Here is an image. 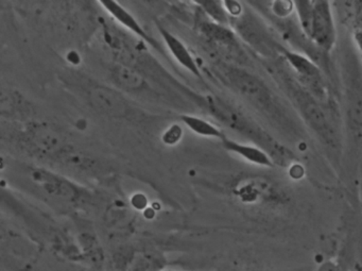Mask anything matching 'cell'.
Instances as JSON below:
<instances>
[{
  "label": "cell",
  "instance_id": "2e32d148",
  "mask_svg": "<svg viewBox=\"0 0 362 271\" xmlns=\"http://www.w3.org/2000/svg\"><path fill=\"white\" fill-rule=\"evenodd\" d=\"M356 69H353V75L347 79V101L351 120L356 125L362 126V81L355 76Z\"/></svg>",
  "mask_w": 362,
  "mask_h": 271
},
{
  "label": "cell",
  "instance_id": "30bf717a",
  "mask_svg": "<svg viewBox=\"0 0 362 271\" xmlns=\"http://www.w3.org/2000/svg\"><path fill=\"white\" fill-rule=\"evenodd\" d=\"M221 143L226 151L239 156L251 164L260 167L274 166V160L271 154L257 144L240 143L228 137H226Z\"/></svg>",
  "mask_w": 362,
  "mask_h": 271
},
{
  "label": "cell",
  "instance_id": "8fae6325",
  "mask_svg": "<svg viewBox=\"0 0 362 271\" xmlns=\"http://www.w3.org/2000/svg\"><path fill=\"white\" fill-rule=\"evenodd\" d=\"M100 5L122 27L134 33L139 39L143 40L144 42L149 44L152 47L160 50V45H158V42L151 35H148L147 31L137 22L136 18L130 12L127 11L124 7H122L119 4L116 3V1H112V0H103V1H100Z\"/></svg>",
  "mask_w": 362,
  "mask_h": 271
},
{
  "label": "cell",
  "instance_id": "5bb4252c",
  "mask_svg": "<svg viewBox=\"0 0 362 271\" xmlns=\"http://www.w3.org/2000/svg\"><path fill=\"white\" fill-rule=\"evenodd\" d=\"M198 25L199 30L207 41L215 44L218 47L226 48V50L237 48L234 33L228 30V27L216 24L211 21H201Z\"/></svg>",
  "mask_w": 362,
  "mask_h": 271
},
{
  "label": "cell",
  "instance_id": "52a82bcc",
  "mask_svg": "<svg viewBox=\"0 0 362 271\" xmlns=\"http://www.w3.org/2000/svg\"><path fill=\"white\" fill-rule=\"evenodd\" d=\"M285 57L290 67L296 71L298 77L300 78L303 88H306L319 101L328 98L326 86L320 69L309 59L291 52H286Z\"/></svg>",
  "mask_w": 362,
  "mask_h": 271
},
{
  "label": "cell",
  "instance_id": "ba28073f",
  "mask_svg": "<svg viewBox=\"0 0 362 271\" xmlns=\"http://www.w3.org/2000/svg\"><path fill=\"white\" fill-rule=\"evenodd\" d=\"M111 79L116 88L130 94H145L151 92L146 78L133 67L115 64L111 69Z\"/></svg>",
  "mask_w": 362,
  "mask_h": 271
},
{
  "label": "cell",
  "instance_id": "7c38bea8",
  "mask_svg": "<svg viewBox=\"0 0 362 271\" xmlns=\"http://www.w3.org/2000/svg\"><path fill=\"white\" fill-rule=\"evenodd\" d=\"M158 29L163 41H164L165 45H166L167 50H169L173 58L175 59L183 69L189 71L194 77L201 79V78H202V73H201L200 67H199L198 63H197L196 59L190 54L188 48L186 47L185 44H184L179 38L175 37V35L169 33L168 30L163 28V27L158 26Z\"/></svg>",
  "mask_w": 362,
  "mask_h": 271
},
{
  "label": "cell",
  "instance_id": "3957f363",
  "mask_svg": "<svg viewBox=\"0 0 362 271\" xmlns=\"http://www.w3.org/2000/svg\"><path fill=\"white\" fill-rule=\"evenodd\" d=\"M205 105L209 109V113L219 120L224 126L237 131V132L243 133L245 137L253 139L257 142L258 145L262 146L264 150L272 149L274 143L272 139H268L266 133L254 124L250 118H247L245 114L241 113L238 109L233 107L230 103L224 99L218 96H207L204 99Z\"/></svg>",
  "mask_w": 362,
  "mask_h": 271
},
{
  "label": "cell",
  "instance_id": "9c48e42d",
  "mask_svg": "<svg viewBox=\"0 0 362 271\" xmlns=\"http://www.w3.org/2000/svg\"><path fill=\"white\" fill-rule=\"evenodd\" d=\"M31 178L46 192L61 198L73 199L79 195V188L64 177L42 168L31 171Z\"/></svg>",
  "mask_w": 362,
  "mask_h": 271
},
{
  "label": "cell",
  "instance_id": "4fadbf2b",
  "mask_svg": "<svg viewBox=\"0 0 362 271\" xmlns=\"http://www.w3.org/2000/svg\"><path fill=\"white\" fill-rule=\"evenodd\" d=\"M1 116L8 120H26L30 116V103L18 92H3L1 94Z\"/></svg>",
  "mask_w": 362,
  "mask_h": 271
},
{
  "label": "cell",
  "instance_id": "9a60e30c",
  "mask_svg": "<svg viewBox=\"0 0 362 271\" xmlns=\"http://www.w3.org/2000/svg\"><path fill=\"white\" fill-rule=\"evenodd\" d=\"M54 161L66 168L82 171V173H90L94 169H97V165H98V162L92 156L82 151H78L69 145L65 147Z\"/></svg>",
  "mask_w": 362,
  "mask_h": 271
},
{
  "label": "cell",
  "instance_id": "6da1fadb",
  "mask_svg": "<svg viewBox=\"0 0 362 271\" xmlns=\"http://www.w3.org/2000/svg\"><path fill=\"white\" fill-rule=\"evenodd\" d=\"M294 9L305 35L320 50L332 52L336 45L337 29L329 1H294Z\"/></svg>",
  "mask_w": 362,
  "mask_h": 271
},
{
  "label": "cell",
  "instance_id": "5b68a950",
  "mask_svg": "<svg viewBox=\"0 0 362 271\" xmlns=\"http://www.w3.org/2000/svg\"><path fill=\"white\" fill-rule=\"evenodd\" d=\"M22 143L33 156L52 161L69 146L58 129L43 122L28 125L22 133Z\"/></svg>",
  "mask_w": 362,
  "mask_h": 271
},
{
  "label": "cell",
  "instance_id": "ac0fdd59",
  "mask_svg": "<svg viewBox=\"0 0 362 271\" xmlns=\"http://www.w3.org/2000/svg\"><path fill=\"white\" fill-rule=\"evenodd\" d=\"M196 4L200 6L199 8L204 12L207 18H211V22L222 26H228L230 23V16L224 8L223 1L202 0V1H197Z\"/></svg>",
  "mask_w": 362,
  "mask_h": 271
},
{
  "label": "cell",
  "instance_id": "7a4b0ae2",
  "mask_svg": "<svg viewBox=\"0 0 362 271\" xmlns=\"http://www.w3.org/2000/svg\"><path fill=\"white\" fill-rule=\"evenodd\" d=\"M220 74L223 76L228 84L239 93L241 96L247 98L250 103H253L258 109H262L267 114L281 115V107L276 103L269 88L264 86L255 76L238 67L221 65L219 67Z\"/></svg>",
  "mask_w": 362,
  "mask_h": 271
},
{
  "label": "cell",
  "instance_id": "8992f818",
  "mask_svg": "<svg viewBox=\"0 0 362 271\" xmlns=\"http://www.w3.org/2000/svg\"><path fill=\"white\" fill-rule=\"evenodd\" d=\"M88 105L97 113L116 120H128L134 114V109L122 93L103 84H93L86 91Z\"/></svg>",
  "mask_w": 362,
  "mask_h": 271
},
{
  "label": "cell",
  "instance_id": "44dd1931",
  "mask_svg": "<svg viewBox=\"0 0 362 271\" xmlns=\"http://www.w3.org/2000/svg\"><path fill=\"white\" fill-rule=\"evenodd\" d=\"M224 8H226V12L228 16H233V18H238L240 16L243 9H241L240 5L237 1H223Z\"/></svg>",
  "mask_w": 362,
  "mask_h": 271
},
{
  "label": "cell",
  "instance_id": "e0dca14e",
  "mask_svg": "<svg viewBox=\"0 0 362 271\" xmlns=\"http://www.w3.org/2000/svg\"><path fill=\"white\" fill-rule=\"evenodd\" d=\"M180 120L194 134L200 137H209V139H219L223 141L226 139V134L222 132L221 129L218 128L216 125L205 118L198 117V116L189 115V114H183L180 116Z\"/></svg>",
  "mask_w": 362,
  "mask_h": 271
},
{
  "label": "cell",
  "instance_id": "d6986e66",
  "mask_svg": "<svg viewBox=\"0 0 362 271\" xmlns=\"http://www.w3.org/2000/svg\"><path fill=\"white\" fill-rule=\"evenodd\" d=\"M354 33H362V1L353 3Z\"/></svg>",
  "mask_w": 362,
  "mask_h": 271
},
{
  "label": "cell",
  "instance_id": "277c9868",
  "mask_svg": "<svg viewBox=\"0 0 362 271\" xmlns=\"http://www.w3.org/2000/svg\"><path fill=\"white\" fill-rule=\"evenodd\" d=\"M290 94L298 105L304 120L308 122L313 130L320 135L322 141L327 145L337 146L338 134L332 120L324 111L321 103L313 96L306 88H300L296 82H289Z\"/></svg>",
  "mask_w": 362,
  "mask_h": 271
},
{
  "label": "cell",
  "instance_id": "ffe728a7",
  "mask_svg": "<svg viewBox=\"0 0 362 271\" xmlns=\"http://www.w3.org/2000/svg\"><path fill=\"white\" fill-rule=\"evenodd\" d=\"M182 135L181 128L177 126H173V128L169 129L164 134V142L167 145H175Z\"/></svg>",
  "mask_w": 362,
  "mask_h": 271
}]
</instances>
